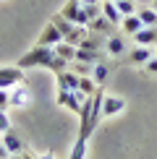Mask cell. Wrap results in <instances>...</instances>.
I'll use <instances>...</instances> for the list:
<instances>
[{
	"instance_id": "cell-1",
	"label": "cell",
	"mask_w": 157,
	"mask_h": 159,
	"mask_svg": "<svg viewBox=\"0 0 157 159\" xmlns=\"http://www.w3.org/2000/svg\"><path fill=\"white\" fill-rule=\"evenodd\" d=\"M55 60V47H45V44H34L26 55L18 57V68H50Z\"/></svg>"
},
{
	"instance_id": "cell-2",
	"label": "cell",
	"mask_w": 157,
	"mask_h": 159,
	"mask_svg": "<svg viewBox=\"0 0 157 159\" xmlns=\"http://www.w3.org/2000/svg\"><path fill=\"white\" fill-rule=\"evenodd\" d=\"M60 16L68 18V21L76 24V26H89V16H87V11H84V5L78 3V0H65Z\"/></svg>"
},
{
	"instance_id": "cell-3",
	"label": "cell",
	"mask_w": 157,
	"mask_h": 159,
	"mask_svg": "<svg viewBox=\"0 0 157 159\" xmlns=\"http://www.w3.org/2000/svg\"><path fill=\"white\" fill-rule=\"evenodd\" d=\"M24 84V68L18 65H0V89H13Z\"/></svg>"
},
{
	"instance_id": "cell-4",
	"label": "cell",
	"mask_w": 157,
	"mask_h": 159,
	"mask_svg": "<svg viewBox=\"0 0 157 159\" xmlns=\"http://www.w3.org/2000/svg\"><path fill=\"white\" fill-rule=\"evenodd\" d=\"M8 91H11V107L13 110H24V107L31 104V89L26 84H18V86H13Z\"/></svg>"
},
{
	"instance_id": "cell-5",
	"label": "cell",
	"mask_w": 157,
	"mask_h": 159,
	"mask_svg": "<svg viewBox=\"0 0 157 159\" xmlns=\"http://www.w3.org/2000/svg\"><path fill=\"white\" fill-rule=\"evenodd\" d=\"M126 110V99L123 97H102V117H115Z\"/></svg>"
},
{
	"instance_id": "cell-6",
	"label": "cell",
	"mask_w": 157,
	"mask_h": 159,
	"mask_svg": "<svg viewBox=\"0 0 157 159\" xmlns=\"http://www.w3.org/2000/svg\"><path fill=\"white\" fill-rule=\"evenodd\" d=\"M60 42H63V34H60V29H58L52 21L42 29V34H39V39H37V44H45V47H55V44H60Z\"/></svg>"
},
{
	"instance_id": "cell-7",
	"label": "cell",
	"mask_w": 157,
	"mask_h": 159,
	"mask_svg": "<svg viewBox=\"0 0 157 159\" xmlns=\"http://www.w3.org/2000/svg\"><path fill=\"white\" fill-rule=\"evenodd\" d=\"M134 42L141 47H157V26H144L141 31L134 34Z\"/></svg>"
},
{
	"instance_id": "cell-8",
	"label": "cell",
	"mask_w": 157,
	"mask_h": 159,
	"mask_svg": "<svg viewBox=\"0 0 157 159\" xmlns=\"http://www.w3.org/2000/svg\"><path fill=\"white\" fill-rule=\"evenodd\" d=\"M78 73H74V70H60L58 73V89H65V91H78Z\"/></svg>"
},
{
	"instance_id": "cell-9",
	"label": "cell",
	"mask_w": 157,
	"mask_h": 159,
	"mask_svg": "<svg viewBox=\"0 0 157 159\" xmlns=\"http://www.w3.org/2000/svg\"><path fill=\"white\" fill-rule=\"evenodd\" d=\"M102 16L107 18L113 26H121V21H123V13L118 11V5H115V0H102Z\"/></svg>"
},
{
	"instance_id": "cell-10",
	"label": "cell",
	"mask_w": 157,
	"mask_h": 159,
	"mask_svg": "<svg viewBox=\"0 0 157 159\" xmlns=\"http://www.w3.org/2000/svg\"><path fill=\"white\" fill-rule=\"evenodd\" d=\"M121 29H123V34H128V37H134L136 31H141V29H144V24H141L139 13H134V16H123Z\"/></svg>"
},
{
	"instance_id": "cell-11",
	"label": "cell",
	"mask_w": 157,
	"mask_h": 159,
	"mask_svg": "<svg viewBox=\"0 0 157 159\" xmlns=\"http://www.w3.org/2000/svg\"><path fill=\"white\" fill-rule=\"evenodd\" d=\"M105 47H107V55L118 57V55H123V52L128 50V44H126V39H123V37L110 34V37H107V42H105Z\"/></svg>"
},
{
	"instance_id": "cell-12",
	"label": "cell",
	"mask_w": 157,
	"mask_h": 159,
	"mask_svg": "<svg viewBox=\"0 0 157 159\" xmlns=\"http://www.w3.org/2000/svg\"><path fill=\"white\" fill-rule=\"evenodd\" d=\"M152 55H155V47H141V44H136V47L128 52L131 63H136V65H144V63H147Z\"/></svg>"
},
{
	"instance_id": "cell-13",
	"label": "cell",
	"mask_w": 157,
	"mask_h": 159,
	"mask_svg": "<svg viewBox=\"0 0 157 159\" xmlns=\"http://www.w3.org/2000/svg\"><path fill=\"white\" fill-rule=\"evenodd\" d=\"M0 143H3V146L8 149L11 154H21V151H24V141H21V138H18L16 133H13V130L3 133V141H0Z\"/></svg>"
},
{
	"instance_id": "cell-14",
	"label": "cell",
	"mask_w": 157,
	"mask_h": 159,
	"mask_svg": "<svg viewBox=\"0 0 157 159\" xmlns=\"http://www.w3.org/2000/svg\"><path fill=\"white\" fill-rule=\"evenodd\" d=\"M89 31H92V34H107L110 37V34H113V24H110L105 16H97V18L89 21Z\"/></svg>"
},
{
	"instance_id": "cell-15",
	"label": "cell",
	"mask_w": 157,
	"mask_h": 159,
	"mask_svg": "<svg viewBox=\"0 0 157 159\" xmlns=\"http://www.w3.org/2000/svg\"><path fill=\"white\" fill-rule=\"evenodd\" d=\"M84 102H87V97L81 94V91H68V97H65V104L63 107H68L71 112H81V107H84Z\"/></svg>"
},
{
	"instance_id": "cell-16",
	"label": "cell",
	"mask_w": 157,
	"mask_h": 159,
	"mask_svg": "<svg viewBox=\"0 0 157 159\" xmlns=\"http://www.w3.org/2000/svg\"><path fill=\"white\" fill-rule=\"evenodd\" d=\"M52 24H55L58 29H60V34H63V39H68L71 34H74V29H76V24H71L68 18H63L60 13H55V16H52Z\"/></svg>"
},
{
	"instance_id": "cell-17",
	"label": "cell",
	"mask_w": 157,
	"mask_h": 159,
	"mask_svg": "<svg viewBox=\"0 0 157 159\" xmlns=\"http://www.w3.org/2000/svg\"><path fill=\"white\" fill-rule=\"evenodd\" d=\"M55 55H58V57H63V60H68V63H74V57H76V47H74V44H68V42L63 39L60 44H55Z\"/></svg>"
},
{
	"instance_id": "cell-18",
	"label": "cell",
	"mask_w": 157,
	"mask_h": 159,
	"mask_svg": "<svg viewBox=\"0 0 157 159\" xmlns=\"http://www.w3.org/2000/svg\"><path fill=\"white\" fill-rule=\"evenodd\" d=\"M74 60H76V63H89V65H94V63H100V52L76 47V57H74Z\"/></svg>"
},
{
	"instance_id": "cell-19",
	"label": "cell",
	"mask_w": 157,
	"mask_h": 159,
	"mask_svg": "<svg viewBox=\"0 0 157 159\" xmlns=\"http://www.w3.org/2000/svg\"><path fill=\"white\" fill-rule=\"evenodd\" d=\"M136 13H139V18H141V24H144V26H157V11L152 8V5H147V8H139Z\"/></svg>"
},
{
	"instance_id": "cell-20",
	"label": "cell",
	"mask_w": 157,
	"mask_h": 159,
	"mask_svg": "<svg viewBox=\"0 0 157 159\" xmlns=\"http://www.w3.org/2000/svg\"><path fill=\"white\" fill-rule=\"evenodd\" d=\"M78 91H81L84 97H92V94L97 91L94 78H92V76H81V78H78Z\"/></svg>"
},
{
	"instance_id": "cell-21",
	"label": "cell",
	"mask_w": 157,
	"mask_h": 159,
	"mask_svg": "<svg viewBox=\"0 0 157 159\" xmlns=\"http://www.w3.org/2000/svg\"><path fill=\"white\" fill-rule=\"evenodd\" d=\"M107 73H110V70H107V65H105V63H94V68H92V78H94L97 86L107 78Z\"/></svg>"
},
{
	"instance_id": "cell-22",
	"label": "cell",
	"mask_w": 157,
	"mask_h": 159,
	"mask_svg": "<svg viewBox=\"0 0 157 159\" xmlns=\"http://www.w3.org/2000/svg\"><path fill=\"white\" fill-rule=\"evenodd\" d=\"M87 143H89V141H84V138H76L74 151H71V157H68V159H87Z\"/></svg>"
},
{
	"instance_id": "cell-23",
	"label": "cell",
	"mask_w": 157,
	"mask_h": 159,
	"mask_svg": "<svg viewBox=\"0 0 157 159\" xmlns=\"http://www.w3.org/2000/svg\"><path fill=\"white\" fill-rule=\"evenodd\" d=\"M115 5H118V11H121L123 16H134L136 13V3L134 0H115Z\"/></svg>"
},
{
	"instance_id": "cell-24",
	"label": "cell",
	"mask_w": 157,
	"mask_h": 159,
	"mask_svg": "<svg viewBox=\"0 0 157 159\" xmlns=\"http://www.w3.org/2000/svg\"><path fill=\"white\" fill-rule=\"evenodd\" d=\"M8 130H13L11 117H8V112H5V110H0V136H3V133H8Z\"/></svg>"
},
{
	"instance_id": "cell-25",
	"label": "cell",
	"mask_w": 157,
	"mask_h": 159,
	"mask_svg": "<svg viewBox=\"0 0 157 159\" xmlns=\"http://www.w3.org/2000/svg\"><path fill=\"white\" fill-rule=\"evenodd\" d=\"M92 68H94V65H89V63H76V60H74V73H78V76H92Z\"/></svg>"
},
{
	"instance_id": "cell-26",
	"label": "cell",
	"mask_w": 157,
	"mask_h": 159,
	"mask_svg": "<svg viewBox=\"0 0 157 159\" xmlns=\"http://www.w3.org/2000/svg\"><path fill=\"white\" fill-rule=\"evenodd\" d=\"M84 11H87L89 21H92V18H97V16H102V5L100 3H97V5H84Z\"/></svg>"
},
{
	"instance_id": "cell-27",
	"label": "cell",
	"mask_w": 157,
	"mask_h": 159,
	"mask_svg": "<svg viewBox=\"0 0 157 159\" xmlns=\"http://www.w3.org/2000/svg\"><path fill=\"white\" fill-rule=\"evenodd\" d=\"M8 107H11V91L0 89V110H8Z\"/></svg>"
},
{
	"instance_id": "cell-28",
	"label": "cell",
	"mask_w": 157,
	"mask_h": 159,
	"mask_svg": "<svg viewBox=\"0 0 157 159\" xmlns=\"http://www.w3.org/2000/svg\"><path fill=\"white\" fill-rule=\"evenodd\" d=\"M144 70H147V73H157V57H155V55L144 63Z\"/></svg>"
},
{
	"instance_id": "cell-29",
	"label": "cell",
	"mask_w": 157,
	"mask_h": 159,
	"mask_svg": "<svg viewBox=\"0 0 157 159\" xmlns=\"http://www.w3.org/2000/svg\"><path fill=\"white\" fill-rule=\"evenodd\" d=\"M0 159H11V151L3 146V143H0Z\"/></svg>"
},
{
	"instance_id": "cell-30",
	"label": "cell",
	"mask_w": 157,
	"mask_h": 159,
	"mask_svg": "<svg viewBox=\"0 0 157 159\" xmlns=\"http://www.w3.org/2000/svg\"><path fill=\"white\" fill-rule=\"evenodd\" d=\"M81 5H97V3H102V0H78Z\"/></svg>"
},
{
	"instance_id": "cell-31",
	"label": "cell",
	"mask_w": 157,
	"mask_h": 159,
	"mask_svg": "<svg viewBox=\"0 0 157 159\" xmlns=\"http://www.w3.org/2000/svg\"><path fill=\"white\" fill-rule=\"evenodd\" d=\"M21 159H37L34 154H29V151H21Z\"/></svg>"
},
{
	"instance_id": "cell-32",
	"label": "cell",
	"mask_w": 157,
	"mask_h": 159,
	"mask_svg": "<svg viewBox=\"0 0 157 159\" xmlns=\"http://www.w3.org/2000/svg\"><path fill=\"white\" fill-rule=\"evenodd\" d=\"M37 159H55V157H52V154H39Z\"/></svg>"
},
{
	"instance_id": "cell-33",
	"label": "cell",
	"mask_w": 157,
	"mask_h": 159,
	"mask_svg": "<svg viewBox=\"0 0 157 159\" xmlns=\"http://www.w3.org/2000/svg\"><path fill=\"white\" fill-rule=\"evenodd\" d=\"M11 159H21V154H11Z\"/></svg>"
},
{
	"instance_id": "cell-34",
	"label": "cell",
	"mask_w": 157,
	"mask_h": 159,
	"mask_svg": "<svg viewBox=\"0 0 157 159\" xmlns=\"http://www.w3.org/2000/svg\"><path fill=\"white\" fill-rule=\"evenodd\" d=\"M152 8H155V11H157V0H152Z\"/></svg>"
},
{
	"instance_id": "cell-35",
	"label": "cell",
	"mask_w": 157,
	"mask_h": 159,
	"mask_svg": "<svg viewBox=\"0 0 157 159\" xmlns=\"http://www.w3.org/2000/svg\"><path fill=\"white\" fill-rule=\"evenodd\" d=\"M155 57H157V47H155Z\"/></svg>"
}]
</instances>
